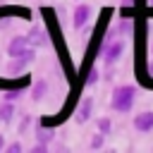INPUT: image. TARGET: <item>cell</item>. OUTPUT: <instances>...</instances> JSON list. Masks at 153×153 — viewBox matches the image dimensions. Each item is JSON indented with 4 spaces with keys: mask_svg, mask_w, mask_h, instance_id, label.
I'll list each match as a JSON object with an SVG mask.
<instances>
[{
    "mask_svg": "<svg viewBox=\"0 0 153 153\" xmlns=\"http://www.w3.org/2000/svg\"><path fill=\"white\" fill-rule=\"evenodd\" d=\"M134 98H136L134 86H117L115 93H112L110 105H112L117 112H129V110L134 108Z\"/></svg>",
    "mask_w": 153,
    "mask_h": 153,
    "instance_id": "obj_1",
    "label": "cell"
},
{
    "mask_svg": "<svg viewBox=\"0 0 153 153\" xmlns=\"http://www.w3.org/2000/svg\"><path fill=\"white\" fill-rule=\"evenodd\" d=\"M14 57V62H12V72H19V69H24L33 57H36V50H33V45L31 48H26L24 53H19V55H12Z\"/></svg>",
    "mask_w": 153,
    "mask_h": 153,
    "instance_id": "obj_2",
    "label": "cell"
},
{
    "mask_svg": "<svg viewBox=\"0 0 153 153\" xmlns=\"http://www.w3.org/2000/svg\"><path fill=\"white\" fill-rule=\"evenodd\" d=\"M134 129L136 131H151L153 129V112L146 110V112H139L134 117Z\"/></svg>",
    "mask_w": 153,
    "mask_h": 153,
    "instance_id": "obj_3",
    "label": "cell"
},
{
    "mask_svg": "<svg viewBox=\"0 0 153 153\" xmlns=\"http://www.w3.org/2000/svg\"><path fill=\"white\" fill-rule=\"evenodd\" d=\"M26 48H31L29 38H26V36H17V38H12V41H10L7 53H10V55H19V53H24Z\"/></svg>",
    "mask_w": 153,
    "mask_h": 153,
    "instance_id": "obj_4",
    "label": "cell"
},
{
    "mask_svg": "<svg viewBox=\"0 0 153 153\" xmlns=\"http://www.w3.org/2000/svg\"><path fill=\"white\" fill-rule=\"evenodd\" d=\"M122 50H124V43H122V41H115V43H110V45L105 48V62H108V65H112L115 60H120Z\"/></svg>",
    "mask_w": 153,
    "mask_h": 153,
    "instance_id": "obj_5",
    "label": "cell"
},
{
    "mask_svg": "<svg viewBox=\"0 0 153 153\" xmlns=\"http://www.w3.org/2000/svg\"><path fill=\"white\" fill-rule=\"evenodd\" d=\"M88 17H91V7L88 5H79L74 10V29H81L88 22Z\"/></svg>",
    "mask_w": 153,
    "mask_h": 153,
    "instance_id": "obj_6",
    "label": "cell"
},
{
    "mask_svg": "<svg viewBox=\"0 0 153 153\" xmlns=\"http://www.w3.org/2000/svg\"><path fill=\"white\" fill-rule=\"evenodd\" d=\"M91 110H93V100L91 98H86L81 105H79V110H76V122H88V117H91Z\"/></svg>",
    "mask_w": 153,
    "mask_h": 153,
    "instance_id": "obj_7",
    "label": "cell"
},
{
    "mask_svg": "<svg viewBox=\"0 0 153 153\" xmlns=\"http://www.w3.org/2000/svg\"><path fill=\"white\" fill-rule=\"evenodd\" d=\"M12 117H14V105L7 100V103L0 108V122H5V124H7V122H12Z\"/></svg>",
    "mask_w": 153,
    "mask_h": 153,
    "instance_id": "obj_8",
    "label": "cell"
},
{
    "mask_svg": "<svg viewBox=\"0 0 153 153\" xmlns=\"http://www.w3.org/2000/svg\"><path fill=\"white\" fill-rule=\"evenodd\" d=\"M26 38H29V43H31V45H43V43H45V36H43V31H41V29H33V31H31V36H26Z\"/></svg>",
    "mask_w": 153,
    "mask_h": 153,
    "instance_id": "obj_9",
    "label": "cell"
},
{
    "mask_svg": "<svg viewBox=\"0 0 153 153\" xmlns=\"http://www.w3.org/2000/svg\"><path fill=\"white\" fill-rule=\"evenodd\" d=\"M36 139H38L41 143H48V141H53V131H50V129H38V131H36Z\"/></svg>",
    "mask_w": 153,
    "mask_h": 153,
    "instance_id": "obj_10",
    "label": "cell"
},
{
    "mask_svg": "<svg viewBox=\"0 0 153 153\" xmlns=\"http://www.w3.org/2000/svg\"><path fill=\"white\" fill-rule=\"evenodd\" d=\"M110 127H112V124H110L108 117H100V120H98V131H100V134H110Z\"/></svg>",
    "mask_w": 153,
    "mask_h": 153,
    "instance_id": "obj_11",
    "label": "cell"
},
{
    "mask_svg": "<svg viewBox=\"0 0 153 153\" xmlns=\"http://www.w3.org/2000/svg\"><path fill=\"white\" fill-rule=\"evenodd\" d=\"M103 139H105V134H100V131H98V134L91 139V148H100V146H103Z\"/></svg>",
    "mask_w": 153,
    "mask_h": 153,
    "instance_id": "obj_12",
    "label": "cell"
},
{
    "mask_svg": "<svg viewBox=\"0 0 153 153\" xmlns=\"http://www.w3.org/2000/svg\"><path fill=\"white\" fill-rule=\"evenodd\" d=\"M29 124H31V117H24V122L19 124V134H24V131L29 129Z\"/></svg>",
    "mask_w": 153,
    "mask_h": 153,
    "instance_id": "obj_13",
    "label": "cell"
},
{
    "mask_svg": "<svg viewBox=\"0 0 153 153\" xmlns=\"http://www.w3.org/2000/svg\"><path fill=\"white\" fill-rule=\"evenodd\" d=\"M10 153H22V143H10Z\"/></svg>",
    "mask_w": 153,
    "mask_h": 153,
    "instance_id": "obj_14",
    "label": "cell"
},
{
    "mask_svg": "<svg viewBox=\"0 0 153 153\" xmlns=\"http://www.w3.org/2000/svg\"><path fill=\"white\" fill-rule=\"evenodd\" d=\"M136 10H131V7H122V17H131Z\"/></svg>",
    "mask_w": 153,
    "mask_h": 153,
    "instance_id": "obj_15",
    "label": "cell"
},
{
    "mask_svg": "<svg viewBox=\"0 0 153 153\" xmlns=\"http://www.w3.org/2000/svg\"><path fill=\"white\" fill-rule=\"evenodd\" d=\"M2 148H5V139L0 136V151H2Z\"/></svg>",
    "mask_w": 153,
    "mask_h": 153,
    "instance_id": "obj_16",
    "label": "cell"
},
{
    "mask_svg": "<svg viewBox=\"0 0 153 153\" xmlns=\"http://www.w3.org/2000/svg\"><path fill=\"white\" fill-rule=\"evenodd\" d=\"M148 2H151V5H153V0H148Z\"/></svg>",
    "mask_w": 153,
    "mask_h": 153,
    "instance_id": "obj_17",
    "label": "cell"
}]
</instances>
